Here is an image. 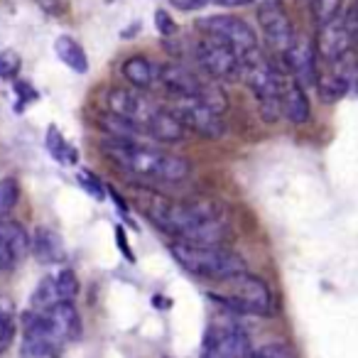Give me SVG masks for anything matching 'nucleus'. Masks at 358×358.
<instances>
[{
	"label": "nucleus",
	"instance_id": "f257e3e1",
	"mask_svg": "<svg viewBox=\"0 0 358 358\" xmlns=\"http://www.w3.org/2000/svg\"><path fill=\"white\" fill-rule=\"evenodd\" d=\"M138 206L159 231L169 234L174 241L219 245L226 238V224L216 214L214 206L174 201L148 189L138 194Z\"/></svg>",
	"mask_w": 358,
	"mask_h": 358
},
{
	"label": "nucleus",
	"instance_id": "f03ea898",
	"mask_svg": "<svg viewBox=\"0 0 358 358\" xmlns=\"http://www.w3.org/2000/svg\"><path fill=\"white\" fill-rule=\"evenodd\" d=\"M103 155L130 177L150 182H182L189 177V162L172 152H162L138 140H103Z\"/></svg>",
	"mask_w": 358,
	"mask_h": 358
},
{
	"label": "nucleus",
	"instance_id": "7ed1b4c3",
	"mask_svg": "<svg viewBox=\"0 0 358 358\" xmlns=\"http://www.w3.org/2000/svg\"><path fill=\"white\" fill-rule=\"evenodd\" d=\"M108 108L110 113L120 115V118L130 120L143 130V135H150L162 143H179L185 138V125L179 123V118L172 110H164L148 99L145 94L128 89H113L108 94Z\"/></svg>",
	"mask_w": 358,
	"mask_h": 358
},
{
	"label": "nucleus",
	"instance_id": "20e7f679",
	"mask_svg": "<svg viewBox=\"0 0 358 358\" xmlns=\"http://www.w3.org/2000/svg\"><path fill=\"white\" fill-rule=\"evenodd\" d=\"M174 260H177L187 273L196 275L209 282H221L226 278L245 273V260L238 253L221 245H201V243H185L174 241L169 245Z\"/></svg>",
	"mask_w": 358,
	"mask_h": 358
},
{
	"label": "nucleus",
	"instance_id": "39448f33",
	"mask_svg": "<svg viewBox=\"0 0 358 358\" xmlns=\"http://www.w3.org/2000/svg\"><path fill=\"white\" fill-rule=\"evenodd\" d=\"M241 79L258 99L260 115L268 123H275L282 115V91L287 86L285 74H280V69L263 52L253 50L245 57H241Z\"/></svg>",
	"mask_w": 358,
	"mask_h": 358
},
{
	"label": "nucleus",
	"instance_id": "423d86ee",
	"mask_svg": "<svg viewBox=\"0 0 358 358\" xmlns=\"http://www.w3.org/2000/svg\"><path fill=\"white\" fill-rule=\"evenodd\" d=\"M209 297L224 309L236 314H270L273 312V294L260 278L248 270L219 282V289L209 292Z\"/></svg>",
	"mask_w": 358,
	"mask_h": 358
},
{
	"label": "nucleus",
	"instance_id": "0eeeda50",
	"mask_svg": "<svg viewBox=\"0 0 358 358\" xmlns=\"http://www.w3.org/2000/svg\"><path fill=\"white\" fill-rule=\"evenodd\" d=\"M196 27H199L206 37H214V40L229 45L238 57H245L248 52L258 50V37H255L253 27L245 20H241V17H234V15L204 17V20L196 22Z\"/></svg>",
	"mask_w": 358,
	"mask_h": 358
},
{
	"label": "nucleus",
	"instance_id": "6e6552de",
	"mask_svg": "<svg viewBox=\"0 0 358 358\" xmlns=\"http://www.w3.org/2000/svg\"><path fill=\"white\" fill-rule=\"evenodd\" d=\"M250 351L248 334L234 322L211 324L201 341L199 358H245Z\"/></svg>",
	"mask_w": 358,
	"mask_h": 358
},
{
	"label": "nucleus",
	"instance_id": "1a4fd4ad",
	"mask_svg": "<svg viewBox=\"0 0 358 358\" xmlns=\"http://www.w3.org/2000/svg\"><path fill=\"white\" fill-rule=\"evenodd\" d=\"M194 59L211 79H234L236 74H241V57L214 37L204 35L196 42Z\"/></svg>",
	"mask_w": 358,
	"mask_h": 358
},
{
	"label": "nucleus",
	"instance_id": "9d476101",
	"mask_svg": "<svg viewBox=\"0 0 358 358\" xmlns=\"http://www.w3.org/2000/svg\"><path fill=\"white\" fill-rule=\"evenodd\" d=\"M356 81H358V59L351 52V55L331 62L329 69L324 71V74H319V79H317L319 99H322L324 103H336V101H341L343 96L353 89Z\"/></svg>",
	"mask_w": 358,
	"mask_h": 358
},
{
	"label": "nucleus",
	"instance_id": "9b49d317",
	"mask_svg": "<svg viewBox=\"0 0 358 358\" xmlns=\"http://www.w3.org/2000/svg\"><path fill=\"white\" fill-rule=\"evenodd\" d=\"M79 292V280L71 273L69 268L57 270L55 275H47L37 289L32 292V312H45V309H52L57 304L71 302Z\"/></svg>",
	"mask_w": 358,
	"mask_h": 358
},
{
	"label": "nucleus",
	"instance_id": "f8f14e48",
	"mask_svg": "<svg viewBox=\"0 0 358 358\" xmlns=\"http://www.w3.org/2000/svg\"><path fill=\"white\" fill-rule=\"evenodd\" d=\"M258 22H260V27H263L265 40L270 42L273 50L285 55V52L292 47L297 35H294V27H292V22H289L287 13H285V8L280 6V0H263V3H260Z\"/></svg>",
	"mask_w": 358,
	"mask_h": 358
},
{
	"label": "nucleus",
	"instance_id": "ddd939ff",
	"mask_svg": "<svg viewBox=\"0 0 358 358\" xmlns=\"http://www.w3.org/2000/svg\"><path fill=\"white\" fill-rule=\"evenodd\" d=\"M172 113L182 120V125L194 133L204 135V138H221L226 130V123L221 118V113H216L214 108L204 106L196 99H187V101H174Z\"/></svg>",
	"mask_w": 358,
	"mask_h": 358
},
{
	"label": "nucleus",
	"instance_id": "4468645a",
	"mask_svg": "<svg viewBox=\"0 0 358 358\" xmlns=\"http://www.w3.org/2000/svg\"><path fill=\"white\" fill-rule=\"evenodd\" d=\"M45 324L47 334H50L55 348L62 353V348L69 346L71 341H76L81 334V322H79V312L71 302L57 304L52 309H45V312H37Z\"/></svg>",
	"mask_w": 358,
	"mask_h": 358
},
{
	"label": "nucleus",
	"instance_id": "2eb2a0df",
	"mask_svg": "<svg viewBox=\"0 0 358 358\" xmlns=\"http://www.w3.org/2000/svg\"><path fill=\"white\" fill-rule=\"evenodd\" d=\"M285 62H287L289 74H292V79L299 86H317L319 79L317 42H312L309 37H294L292 47L285 52Z\"/></svg>",
	"mask_w": 358,
	"mask_h": 358
},
{
	"label": "nucleus",
	"instance_id": "dca6fc26",
	"mask_svg": "<svg viewBox=\"0 0 358 358\" xmlns=\"http://www.w3.org/2000/svg\"><path fill=\"white\" fill-rule=\"evenodd\" d=\"M32 241L20 224L0 221V270H13L27 258Z\"/></svg>",
	"mask_w": 358,
	"mask_h": 358
},
{
	"label": "nucleus",
	"instance_id": "f3484780",
	"mask_svg": "<svg viewBox=\"0 0 358 358\" xmlns=\"http://www.w3.org/2000/svg\"><path fill=\"white\" fill-rule=\"evenodd\" d=\"M353 45H356V40H353L351 32H348L343 17H338V20L329 22V25L319 27L317 52H319V57L327 62V64H331V62L351 55Z\"/></svg>",
	"mask_w": 358,
	"mask_h": 358
},
{
	"label": "nucleus",
	"instance_id": "a211bd4d",
	"mask_svg": "<svg viewBox=\"0 0 358 358\" xmlns=\"http://www.w3.org/2000/svg\"><path fill=\"white\" fill-rule=\"evenodd\" d=\"M157 81L164 86L169 96L174 101H187V99H196L201 91V81L192 74L187 66L182 64H164L157 69Z\"/></svg>",
	"mask_w": 358,
	"mask_h": 358
},
{
	"label": "nucleus",
	"instance_id": "6ab92c4d",
	"mask_svg": "<svg viewBox=\"0 0 358 358\" xmlns=\"http://www.w3.org/2000/svg\"><path fill=\"white\" fill-rule=\"evenodd\" d=\"M32 253H35V258L45 265H57L66 258L62 236L52 229H45V226L35 231V238H32Z\"/></svg>",
	"mask_w": 358,
	"mask_h": 358
},
{
	"label": "nucleus",
	"instance_id": "aec40b11",
	"mask_svg": "<svg viewBox=\"0 0 358 358\" xmlns=\"http://www.w3.org/2000/svg\"><path fill=\"white\" fill-rule=\"evenodd\" d=\"M282 115L294 125H304L312 115V106L304 94V86H299L294 79L282 91Z\"/></svg>",
	"mask_w": 358,
	"mask_h": 358
},
{
	"label": "nucleus",
	"instance_id": "412c9836",
	"mask_svg": "<svg viewBox=\"0 0 358 358\" xmlns=\"http://www.w3.org/2000/svg\"><path fill=\"white\" fill-rule=\"evenodd\" d=\"M55 55L59 62H64L71 71L76 74H86L89 71V59H86V52L74 37L69 35H62L55 40Z\"/></svg>",
	"mask_w": 358,
	"mask_h": 358
},
{
	"label": "nucleus",
	"instance_id": "4be33fe9",
	"mask_svg": "<svg viewBox=\"0 0 358 358\" xmlns=\"http://www.w3.org/2000/svg\"><path fill=\"white\" fill-rule=\"evenodd\" d=\"M157 69L159 66H152V62L145 57H130L123 62V76L135 89H150L157 81Z\"/></svg>",
	"mask_w": 358,
	"mask_h": 358
},
{
	"label": "nucleus",
	"instance_id": "5701e85b",
	"mask_svg": "<svg viewBox=\"0 0 358 358\" xmlns=\"http://www.w3.org/2000/svg\"><path fill=\"white\" fill-rule=\"evenodd\" d=\"M47 150H50L52 157L59 159L62 164H76L79 162V152H76V148H71V145L66 143L64 135L57 130V125H50V130H47Z\"/></svg>",
	"mask_w": 358,
	"mask_h": 358
},
{
	"label": "nucleus",
	"instance_id": "b1692460",
	"mask_svg": "<svg viewBox=\"0 0 358 358\" xmlns=\"http://www.w3.org/2000/svg\"><path fill=\"white\" fill-rule=\"evenodd\" d=\"M341 6L343 0H312V17L317 22V27L338 20L341 17Z\"/></svg>",
	"mask_w": 358,
	"mask_h": 358
},
{
	"label": "nucleus",
	"instance_id": "393cba45",
	"mask_svg": "<svg viewBox=\"0 0 358 358\" xmlns=\"http://www.w3.org/2000/svg\"><path fill=\"white\" fill-rule=\"evenodd\" d=\"M17 199H20V187L15 179H0V219H6L15 209Z\"/></svg>",
	"mask_w": 358,
	"mask_h": 358
},
{
	"label": "nucleus",
	"instance_id": "a878e982",
	"mask_svg": "<svg viewBox=\"0 0 358 358\" xmlns=\"http://www.w3.org/2000/svg\"><path fill=\"white\" fill-rule=\"evenodd\" d=\"M245 358H294V351L285 341H270L260 348H250Z\"/></svg>",
	"mask_w": 358,
	"mask_h": 358
},
{
	"label": "nucleus",
	"instance_id": "bb28decb",
	"mask_svg": "<svg viewBox=\"0 0 358 358\" xmlns=\"http://www.w3.org/2000/svg\"><path fill=\"white\" fill-rule=\"evenodd\" d=\"M13 336H15V322H13L10 307L0 302V353L10 346Z\"/></svg>",
	"mask_w": 358,
	"mask_h": 358
},
{
	"label": "nucleus",
	"instance_id": "cd10ccee",
	"mask_svg": "<svg viewBox=\"0 0 358 358\" xmlns=\"http://www.w3.org/2000/svg\"><path fill=\"white\" fill-rule=\"evenodd\" d=\"M22 59L15 50H0V79H15L20 74Z\"/></svg>",
	"mask_w": 358,
	"mask_h": 358
},
{
	"label": "nucleus",
	"instance_id": "c85d7f7f",
	"mask_svg": "<svg viewBox=\"0 0 358 358\" xmlns=\"http://www.w3.org/2000/svg\"><path fill=\"white\" fill-rule=\"evenodd\" d=\"M155 27L162 37L177 35V22H174L172 15H167V10H155Z\"/></svg>",
	"mask_w": 358,
	"mask_h": 358
},
{
	"label": "nucleus",
	"instance_id": "c756f323",
	"mask_svg": "<svg viewBox=\"0 0 358 358\" xmlns=\"http://www.w3.org/2000/svg\"><path fill=\"white\" fill-rule=\"evenodd\" d=\"M79 182H81V187H84V189L89 192L91 196H96V199H103V187H101V182L89 172V169H81V172H79Z\"/></svg>",
	"mask_w": 358,
	"mask_h": 358
},
{
	"label": "nucleus",
	"instance_id": "7c9ffc66",
	"mask_svg": "<svg viewBox=\"0 0 358 358\" xmlns=\"http://www.w3.org/2000/svg\"><path fill=\"white\" fill-rule=\"evenodd\" d=\"M15 91H17V96H20V103L15 106L17 110H22V106H25L27 101H37V91L32 89V84H27V81H15Z\"/></svg>",
	"mask_w": 358,
	"mask_h": 358
},
{
	"label": "nucleus",
	"instance_id": "2f4dec72",
	"mask_svg": "<svg viewBox=\"0 0 358 358\" xmlns=\"http://www.w3.org/2000/svg\"><path fill=\"white\" fill-rule=\"evenodd\" d=\"M343 22H346L348 32H351V37L358 42V0H353L351 8H348V13L343 15Z\"/></svg>",
	"mask_w": 358,
	"mask_h": 358
},
{
	"label": "nucleus",
	"instance_id": "473e14b6",
	"mask_svg": "<svg viewBox=\"0 0 358 358\" xmlns=\"http://www.w3.org/2000/svg\"><path fill=\"white\" fill-rule=\"evenodd\" d=\"M167 3L172 8H177V10L192 13V10H201V8H204L209 0H167Z\"/></svg>",
	"mask_w": 358,
	"mask_h": 358
},
{
	"label": "nucleus",
	"instance_id": "72a5a7b5",
	"mask_svg": "<svg viewBox=\"0 0 358 358\" xmlns=\"http://www.w3.org/2000/svg\"><path fill=\"white\" fill-rule=\"evenodd\" d=\"M115 238H118V245H120V250H123V255L128 260H133V253H130V248H128V241H125V234H123V229H115Z\"/></svg>",
	"mask_w": 358,
	"mask_h": 358
},
{
	"label": "nucleus",
	"instance_id": "f704fd0d",
	"mask_svg": "<svg viewBox=\"0 0 358 358\" xmlns=\"http://www.w3.org/2000/svg\"><path fill=\"white\" fill-rule=\"evenodd\" d=\"M214 3H219V6H224V8H243V6H250L253 0H214Z\"/></svg>",
	"mask_w": 358,
	"mask_h": 358
},
{
	"label": "nucleus",
	"instance_id": "c9c22d12",
	"mask_svg": "<svg viewBox=\"0 0 358 358\" xmlns=\"http://www.w3.org/2000/svg\"><path fill=\"white\" fill-rule=\"evenodd\" d=\"M140 30V22H133V25L128 27V30H123V37L128 40V37H133V32H138Z\"/></svg>",
	"mask_w": 358,
	"mask_h": 358
}]
</instances>
